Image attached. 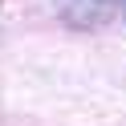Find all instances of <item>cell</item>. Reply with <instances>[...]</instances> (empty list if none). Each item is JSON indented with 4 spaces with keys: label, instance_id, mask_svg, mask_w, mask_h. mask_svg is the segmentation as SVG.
<instances>
[{
    "label": "cell",
    "instance_id": "2",
    "mask_svg": "<svg viewBox=\"0 0 126 126\" xmlns=\"http://www.w3.org/2000/svg\"><path fill=\"white\" fill-rule=\"evenodd\" d=\"M122 12H126V0H122Z\"/></svg>",
    "mask_w": 126,
    "mask_h": 126
},
{
    "label": "cell",
    "instance_id": "1",
    "mask_svg": "<svg viewBox=\"0 0 126 126\" xmlns=\"http://www.w3.org/2000/svg\"><path fill=\"white\" fill-rule=\"evenodd\" d=\"M65 8V16L73 20V25H102V20H110L114 12H122V0H65L61 4Z\"/></svg>",
    "mask_w": 126,
    "mask_h": 126
}]
</instances>
